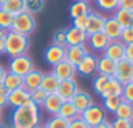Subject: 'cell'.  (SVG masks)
I'll return each mask as SVG.
<instances>
[{"label":"cell","instance_id":"obj_1","mask_svg":"<svg viewBox=\"0 0 133 128\" xmlns=\"http://www.w3.org/2000/svg\"><path fill=\"white\" fill-rule=\"evenodd\" d=\"M40 127V106L31 100L11 113V128H39Z\"/></svg>","mask_w":133,"mask_h":128},{"label":"cell","instance_id":"obj_2","mask_svg":"<svg viewBox=\"0 0 133 128\" xmlns=\"http://www.w3.org/2000/svg\"><path fill=\"white\" fill-rule=\"evenodd\" d=\"M30 49V37L14 31H8L5 39V54L9 57H17L26 54Z\"/></svg>","mask_w":133,"mask_h":128},{"label":"cell","instance_id":"obj_3","mask_svg":"<svg viewBox=\"0 0 133 128\" xmlns=\"http://www.w3.org/2000/svg\"><path fill=\"white\" fill-rule=\"evenodd\" d=\"M37 26V22H36V17L30 12H20L14 17V22H12V26L9 31H14V32H19V34H23V35H28L34 32Z\"/></svg>","mask_w":133,"mask_h":128},{"label":"cell","instance_id":"obj_4","mask_svg":"<svg viewBox=\"0 0 133 128\" xmlns=\"http://www.w3.org/2000/svg\"><path fill=\"white\" fill-rule=\"evenodd\" d=\"M33 69H34V62L28 54H22V56H17V57H11L9 63H8V71L12 73V74H17L20 77H25Z\"/></svg>","mask_w":133,"mask_h":128},{"label":"cell","instance_id":"obj_5","mask_svg":"<svg viewBox=\"0 0 133 128\" xmlns=\"http://www.w3.org/2000/svg\"><path fill=\"white\" fill-rule=\"evenodd\" d=\"M81 117L84 119V122H85L90 128L98 127V125L102 124L104 120H107L104 108L99 106V105H95V103H93V105H90L87 110H84V111L81 113Z\"/></svg>","mask_w":133,"mask_h":128},{"label":"cell","instance_id":"obj_6","mask_svg":"<svg viewBox=\"0 0 133 128\" xmlns=\"http://www.w3.org/2000/svg\"><path fill=\"white\" fill-rule=\"evenodd\" d=\"M104 23H105V16L104 14H101L98 11H90L87 14V23H85L87 35L101 32L104 30Z\"/></svg>","mask_w":133,"mask_h":128},{"label":"cell","instance_id":"obj_7","mask_svg":"<svg viewBox=\"0 0 133 128\" xmlns=\"http://www.w3.org/2000/svg\"><path fill=\"white\" fill-rule=\"evenodd\" d=\"M96 62H98V56H95L93 53H88L76 66V73L81 74L82 77H91L96 74Z\"/></svg>","mask_w":133,"mask_h":128},{"label":"cell","instance_id":"obj_8","mask_svg":"<svg viewBox=\"0 0 133 128\" xmlns=\"http://www.w3.org/2000/svg\"><path fill=\"white\" fill-rule=\"evenodd\" d=\"M115 79L121 83V85H125L129 82H132L133 79V62L127 60V59H122L116 63V74H115Z\"/></svg>","mask_w":133,"mask_h":128},{"label":"cell","instance_id":"obj_9","mask_svg":"<svg viewBox=\"0 0 133 128\" xmlns=\"http://www.w3.org/2000/svg\"><path fill=\"white\" fill-rule=\"evenodd\" d=\"M65 49H66V46H59V45H50V46H46L45 53H43L45 62L50 66H54V65L61 63L62 60H65Z\"/></svg>","mask_w":133,"mask_h":128},{"label":"cell","instance_id":"obj_10","mask_svg":"<svg viewBox=\"0 0 133 128\" xmlns=\"http://www.w3.org/2000/svg\"><path fill=\"white\" fill-rule=\"evenodd\" d=\"M30 96H31V91H28L23 87H20L14 91H8V105L12 108H19L31 100Z\"/></svg>","mask_w":133,"mask_h":128},{"label":"cell","instance_id":"obj_11","mask_svg":"<svg viewBox=\"0 0 133 128\" xmlns=\"http://www.w3.org/2000/svg\"><path fill=\"white\" fill-rule=\"evenodd\" d=\"M90 53L87 43L85 45H71L66 46L65 49V60H68L70 63H73L74 66H77V63Z\"/></svg>","mask_w":133,"mask_h":128},{"label":"cell","instance_id":"obj_12","mask_svg":"<svg viewBox=\"0 0 133 128\" xmlns=\"http://www.w3.org/2000/svg\"><path fill=\"white\" fill-rule=\"evenodd\" d=\"M53 73L59 80H68V79H74L76 77V66L70 63L68 60H62L61 63L53 66Z\"/></svg>","mask_w":133,"mask_h":128},{"label":"cell","instance_id":"obj_13","mask_svg":"<svg viewBox=\"0 0 133 128\" xmlns=\"http://www.w3.org/2000/svg\"><path fill=\"white\" fill-rule=\"evenodd\" d=\"M102 54L110 57L115 62H119V60H122L125 57V45L121 40H111Z\"/></svg>","mask_w":133,"mask_h":128},{"label":"cell","instance_id":"obj_14","mask_svg":"<svg viewBox=\"0 0 133 128\" xmlns=\"http://www.w3.org/2000/svg\"><path fill=\"white\" fill-rule=\"evenodd\" d=\"M116 63L118 62H115L110 57L102 54L101 57H98V62H96V73L102 74V76H107V77H115V74H116Z\"/></svg>","mask_w":133,"mask_h":128},{"label":"cell","instance_id":"obj_15","mask_svg":"<svg viewBox=\"0 0 133 128\" xmlns=\"http://www.w3.org/2000/svg\"><path fill=\"white\" fill-rule=\"evenodd\" d=\"M111 40L104 34V32H96V34H91V35H88V40H87V46L88 48H91L93 51H98V53H104L105 51V48L108 46V43H110Z\"/></svg>","mask_w":133,"mask_h":128},{"label":"cell","instance_id":"obj_16","mask_svg":"<svg viewBox=\"0 0 133 128\" xmlns=\"http://www.w3.org/2000/svg\"><path fill=\"white\" fill-rule=\"evenodd\" d=\"M70 100H71V103L76 106V110H77L79 113H82V111L87 110L90 105H93L91 96H90L87 91H84V90H77V91L74 93V96L71 97Z\"/></svg>","mask_w":133,"mask_h":128},{"label":"cell","instance_id":"obj_17","mask_svg":"<svg viewBox=\"0 0 133 128\" xmlns=\"http://www.w3.org/2000/svg\"><path fill=\"white\" fill-rule=\"evenodd\" d=\"M102 32L110 39V40H119L121 32H122V26L115 20V17H105V23H104V30Z\"/></svg>","mask_w":133,"mask_h":128},{"label":"cell","instance_id":"obj_18","mask_svg":"<svg viewBox=\"0 0 133 128\" xmlns=\"http://www.w3.org/2000/svg\"><path fill=\"white\" fill-rule=\"evenodd\" d=\"M65 31H66V46H71V45H85L87 40H88L87 32L82 31V30H77L74 26L66 28Z\"/></svg>","mask_w":133,"mask_h":128},{"label":"cell","instance_id":"obj_19","mask_svg":"<svg viewBox=\"0 0 133 128\" xmlns=\"http://www.w3.org/2000/svg\"><path fill=\"white\" fill-rule=\"evenodd\" d=\"M64 102H65V100L59 96L57 93H53V94H48V96H46V99H45V102H43L42 106L45 108V111H46L50 116H56V114L59 113V110H61V106H62Z\"/></svg>","mask_w":133,"mask_h":128},{"label":"cell","instance_id":"obj_20","mask_svg":"<svg viewBox=\"0 0 133 128\" xmlns=\"http://www.w3.org/2000/svg\"><path fill=\"white\" fill-rule=\"evenodd\" d=\"M79 90L76 79H68V80H61L59 88H57V94L62 97L64 100H70L74 96V93Z\"/></svg>","mask_w":133,"mask_h":128},{"label":"cell","instance_id":"obj_21","mask_svg":"<svg viewBox=\"0 0 133 128\" xmlns=\"http://www.w3.org/2000/svg\"><path fill=\"white\" fill-rule=\"evenodd\" d=\"M59 83H61V80L54 76V73H53V71H51V73H43L40 88H42L46 94H53V93H57Z\"/></svg>","mask_w":133,"mask_h":128},{"label":"cell","instance_id":"obj_22","mask_svg":"<svg viewBox=\"0 0 133 128\" xmlns=\"http://www.w3.org/2000/svg\"><path fill=\"white\" fill-rule=\"evenodd\" d=\"M42 77H43V73L40 69H33L31 73H28L23 77V88H26L28 91H33V90L40 88Z\"/></svg>","mask_w":133,"mask_h":128},{"label":"cell","instance_id":"obj_23","mask_svg":"<svg viewBox=\"0 0 133 128\" xmlns=\"http://www.w3.org/2000/svg\"><path fill=\"white\" fill-rule=\"evenodd\" d=\"M121 93H122V85L115 79V77H110L108 79V82L105 83V87H104V90L101 91L99 96L102 99H105V97H121Z\"/></svg>","mask_w":133,"mask_h":128},{"label":"cell","instance_id":"obj_24","mask_svg":"<svg viewBox=\"0 0 133 128\" xmlns=\"http://www.w3.org/2000/svg\"><path fill=\"white\" fill-rule=\"evenodd\" d=\"M90 11H91V8H90V3L88 2L76 0L70 6V17L71 19H76V17H81V16H87Z\"/></svg>","mask_w":133,"mask_h":128},{"label":"cell","instance_id":"obj_25","mask_svg":"<svg viewBox=\"0 0 133 128\" xmlns=\"http://www.w3.org/2000/svg\"><path fill=\"white\" fill-rule=\"evenodd\" d=\"M2 85L5 87L6 91H14L17 88L23 87V77H20V76L12 74V73L8 71L6 76H5V79H3V82H2Z\"/></svg>","mask_w":133,"mask_h":128},{"label":"cell","instance_id":"obj_26","mask_svg":"<svg viewBox=\"0 0 133 128\" xmlns=\"http://www.w3.org/2000/svg\"><path fill=\"white\" fill-rule=\"evenodd\" d=\"M57 116L64 117V119H66V120H73V119L79 117V116H81V113L76 110V106L71 103V100H65V102L62 103V106H61V110H59Z\"/></svg>","mask_w":133,"mask_h":128},{"label":"cell","instance_id":"obj_27","mask_svg":"<svg viewBox=\"0 0 133 128\" xmlns=\"http://www.w3.org/2000/svg\"><path fill=\"white\" fill-rule=\"evenodd\" d=\"M113 17H115V20H116L122 28H129L130 23L133 22V11L118 8V9L113 12Z\"/></svg>","mask_w":133,"mask_h":128},{"label":"cell","instance_id":"obj_28","mask_svg":"<svg viewBox=\"0 0 133 128\" xmlns=\"http://www.w3.org/2000/svg\"><path fill=\"white\" fill-rule=\"evenodd\" d=\"M113 114H115V117H116V119H125V120H132L133 105H132V103H129V102H125V100H122Z\"/></svg>","mask_w":133,"mask_h":128},{"label":"cell","instance_id":"obj_29","mask_svg":"<svg viewBox=\"0 0 133 128\" xmlns=\"http://www.w3.org/2000/svg\"><path fill=\"white\" fill-rule=\"evenodd\" d=\"M23 8H25L23 0H6V2L0 6V9L9 11V12H11V14H14V16H17V14L23 12Z\"/></svg>","mask_w":133,"mask_h":128},{"label":"cell","instance_id":"obj_30","mask_svg":"<svg viewBox=\"0 0 133 128\" xmlns=\"http://www.w3.org/2000/svg\"><path fill=\"white\" fill-rule=\"evenodd\" d=\"M23 5H25V8H23L25 12L36 16L37 12H42V9L45 6V0H23Z\"/></svg>","mask_w":133,"mask_h":128},{"label":"cell","instance_id":"obj_31","mask_svg":"<svg viewBox=\"0 0 133 128\" xmlns=\"http://www.w3.org/2000/svg\"><path fill=\"white\" fill-rule=\"evenodd\" d=\"M96 6L99 8V11L102 12H115L118 9V5H119V0H95Z\"/></svg>","mask_w":133,"mask_h":128},{"label":"cell","instance_id":"obj_32","mask_svg":"<svg viewBox=\"0 0 133 128\" xmlns=\"http://www.w3.org/2000/svg\"><path fill=\"white\" fill-rule=\"evenodd\" d=\"M14 14H11L9 11H5V9H0V30H6L9 31L11 26H12V22H14Z\"/></svg>","mask_w":133,"mask_h":128},{"label":"cell","instance_id":"obj_33","mask_svg":"<svg viewBox=\"0 0 133 128\" xmlns=\"http://www.w3.org/2000/svg\"><path fill=\"white\" fill-rule=\"evenodd\" d=\"M68 124H70V120H66L64 117H61V116H51L48 120H46V124H45V127L46 128H68Z\"/></svg>","mask_w":133,"mask_h":128},{"label":"cell","instance_id":"obj_34","mask_svg":"<svg viewBox=\"0 0 133 128\" xmlns=\"http://www.w3.org/2000/svg\"><path fill=\"white\" fill-rule=\"evenodd\" d=\"M108 79L110 77H107V76H102V74H95L93 76V90H95V93H98V94H101V91L104 90V87H105V83L108 82Z\"/></svg>","mask_w":133,"mask_h":128},{"label":"cell","instance_id":"obj_35","mask_svg":"<svg viewBox=\"0 0 133 128\" xmlns=\"http://www.w3.org/2000/svg\"><path fill=\"white\" fill-rule=\"evenodd\" d=\"M122 102V99L121 97H116V96H113V97H105L104 99V108H105V111H108V113H115L116 111V108L119 106V103Z\"/></svg>","mask_w":133,"mask_h":128},{"label":"cell","instance_id":"obj_36","mask_svg":"<svg viewBox=\"0 0 133 128\" xmlns=\"http://www.w3.org/2000/svg\"><path fill=\"white\" fill-rule=\"evenodd\" d=\"M46 96H48V94H46L42 88H37V90H33V91H31V96L30 97H31V102H33V103H36L37 106H42L43 102H45V99H46Z\"/></svg>","mask_w":133,"mask_h":128},{"label":"cell","instance_id":"obj_37","mask_svg":"<svg viewBox=\"0 0 133 128\" xmlns=\"http://www.w3.org/2000/svg\"><path fill=\"white\" fill-rule=\"evenodd\" d=\"M121 99L133 105V82H129V83L122 85V93H121Z\"/></svg>","mask_w":133,"mask_h":128},{"label":"cell","instance_id":"obj_38","mask_svg":"<svg viewBox=\"0 0 133 128\" xmlns=\"http://www.w3.org/2000/svg\"><path fill=\"white\" fill-rule=\"evenodd\" d=\"M53 45H59V46H66V31L65 30H59L53 34Z\"/></svg>","mask_w":133,"mask_h":128},{"label":"cell","instance_id":"obj_39","mask_svg":"<svg viewBox=\"0 0 133 128\" xmlns=\"http://www.w3.org/2000/svg\"><path fill=\"white\" fill-rule=\"evenodd\" d=\"M119 40H121L124 45L132 43V42H133V30H132V28H122V32H121Z\"/></svg>","mask_w":133,"mask_h":128},{"label":"cell","instance_id":"obj_40","mask_svg":"<svg viewBox=\"0 0 133 128\" xmlns=\"http://www.w3.org/2000/svg\"><path fill=\"white\" fill-rule=\"evenodd\" d=\"M111 128H133V122L132 120H125V119H113L111 122Z\"/></svg>","mask_w":133,"mask_h":128},{"label":"cell","instance_id":"obj_41","mask_svg":"<svg viewBox=\"0 0 133 128\" xmlns=\"http://www.w3.org/2000/svg\"><path fill=\"white\" fill-rule=\"evenodd\" d=\"M85 23H87V16H81V17L73 19V25H71V26H74V28H77V30L85 31Z\"/></svg>","mask_w":133,"mask_h":128},{"label":"cell","instance_id":"obj_42","mask_svg":"<svg viewBox=\"0 0 133 128\" xmlns=\"http://www.w3.org/2000/svg\"><path fill=\"white\" fill-rule=\"evenodd\" d=\"M68 128H90L85 122H84V119L79 116V117H76V119H73V120H70V124H68Z\"/></svg>","mask_w":133,"mask_h":128},{"label":"cell","instance_id":"obj_43","mask_svg":"<svg viewBox=\"0 0 133 128\" xmlns=\"http://www.w3.org/2000/svg\"><path fill=\"white\" fill-rule=\"evenodd\" d=\"M5 106H8V91L3 85H0V108L3 110Z\"/></svg>","mask_w":133,"mask_h":128},{"label":"cell","instance_id":"obj_44","mask_svg":"<svg viewBox=\"0 0 133 128\" xmlns=\"http://www.w3.org/2000/svg\"><path fill=\"white\" fill-rule=\"evenodd\" d=\"M118 8L133 11V0H119V5H118Z\"/></svg>","mask_w":133,"mask_h":128},{"label":"cell","instance_id":"obj_45","mask_svg":"<svg viewBox=\"0 0 133 128\" xmlns=\"http://www.w3.org/2000/svg\"><path fill=\"white\" fill-rule=\"evenodd\" d=\"M124 59L133 62V42L129 43V45H125V57H124Z\"/></svg>","mask_w":133,"mask_h":128},{"label":"cell","instance_id":"obj_46","mask_svg":"<svg viewBox=\"0 0 133 128\" xmlns=\"http://www.w3.org/2000/svg\"><path fill=\"white\" fill-rule=\"evenodd\" d=\"M6 73H8V69L0 63V85H2V82H3V79H5V76H6Z\"/></svg>","mask_w":133,"mask_h":128},{"label":"cell","instance_id":"obj_47","mask_svg":"<svg viewBox=\"0 0 133 128\" xmlns=\"http://www.w3.org/2000/svg\"><path fill=\"white\" fill-rule=\"evenodd\" d=\"M95 128H111V124H110L108 120H104L102 124H99L98 127H95Z\"/></svg>","mask_w":133,"mask_h":128},{"label":"cell","instance_id":"obj_48","mask_svg":"<svg viewBox=\"0 0 133 128\" xmlns=\"http://www.w3.org/2000/svg\"><path fill=\"white\" fill-rule=\"evenodd\" d=\"M3 54H5V40L0 39V56H3Z\"/></svg>","mask_w":133,"mask_h":128},{"label":"cell","instance_id":"obj_49","mask_svg":"<svg viewBox=\"0 0 133 128\" xmlns=\"http://www.w3.org/2000/svg\"><path fill=\"white\" fill-rule=\"evenodd\" d=\"M6 34H8L6 30H0V39H3V40H5V39H6Z\"/></svg>","mask_w":133,"mask_h":128},{"label":"cell","instance_id":"obj_50","mask_svg":"<svg viewBox=\"0 0 133 128\" xmlns=\"http://www.w3.org/2000/svg\"><path fill=\"white\" fill-rule=\"evenodd\" d=\"M2 117H3V111H2V108H0V120H2Z\"/></svg>","mask_w":133,"mask_h":128},{"label":"cell","instance_id":"obj_51","mask_svg":"<svg viewBox=\"0 0 133 128\" xmlns=\"http://www.w3.org/2000/svg\"><path fill=\"white\" fill-rule=\"evenodd\" d=\"M0 128H8L6 125H3V124H0Z\"/></svg>","mask_w":133,"mask_h":128},{"label":"cell","instance_id":"obj_52","mask_svg":"<svg viewBox=\"0 0 133 128\" xmlns=\"http://www.w3.org/2000/svg\"><path fill=\"white\" fill-rule=\"evenodd\" d=\"M5 2H6V0H0V6H2V5H3Z\"/></svg>","mask_w":133,"mask_h":128},{"label":"cell","instance_id":"obj_53","mask_svg":"<svg viewBox=\"0 0 133 128\" xmlns=\"http://www.w3.org/2000/svg\"><path fill=\"white\" fill-rule=\"evenodd\" d=\"M129 28H132V30H133V22L130 23V26H129Z\"/></svg>","mask_w":133,"mask_h":128},{"label":"cell","instance_id":"obj_54","mask_svg":"<svg viewBox=\"0 0 133 128\" xmlns=\"http://www.w3.org/2000/svg\"><path fill=\"white\" fill-rule=\"evenodd\" d=\"M39 128H46V127H45V125H43V127H39Z\"/></svg>","mask_w":133,"mask_h":128},{"label":"cell","instance_id":"obj_55","mask_svg":"<svg viewBox=\"0 0 133 128\" xmlns=\"http://www.w3.org/2000/svg\"><path fill=\"white\" fill-rule=\"evenodd\" d=\"M82 2H90V0H82Z\"/></svg>","mask_w":133,"mask_h":128},{"label":"cell","instance_id":"obj_56","mask_svg":"<svg viewBox=\"0 0 133 128\" xmlns=\"http://www.w3.org/2000/svg\"><path fill=\"white\" fill-rule=\"evenodd\" d=\"M132 122H133V116H132Z\"/></svg>","mask_w":133,"mask_h":128},{"label":"cell","instance_id":"obj_57","mask_svg":"<svg viewBox=\"0 0 133 128\" xmlns=\"http://www.w3.org/2000/svg\"><path fill=\"white\" fill-rule=\"evenodd\" d=\"M132 82H133V79H132Z\"/></svg>","mask_w":133,"mask_h":128}]
</instances>
